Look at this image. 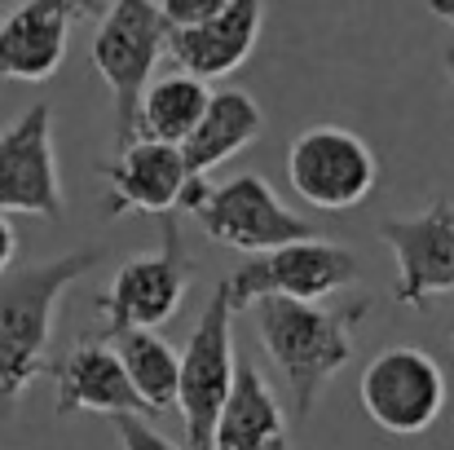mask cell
Segmentation results:
<instances>
[{"instance_id":"1","label":"cell","mask_w":454,"mask_h":450,"mask_svg":"<svg viewBox=\"0 0 454 450\" xmlns=\"http://www.w3.org/2000/svg\"><path fill=\"white\" fill-rule=\"evenodd\" d=\"M371 296L344 300V304H322V300H292V296H261L252 300L256 336L270 362L283 371L287 393H292V415L309 420L322 389L353 362L357 327L371 313Z\"/></svg>"},{"instance_id":"2","label":"cell","mask_w":454,"mask_h":450,"mask_svg":"<svg viewBox=\"0 0 454 450\" xmlns=\"http://www.w3.org/2000/svg\"><path fill=\"white\" fill-rule=\"evenodd\" d=\"M98 261H102V248H80L40 265H18L0 274V420L18 411L27 389L49 371L58 300Z\"/></svg>"},{"instance_id":"3","label":"cell","mask_w":454,"mask_h":450,"mask_svg":"<svg viewBox=\"0 0 454 450\" xmlns=\"http://www.w3.org/2000/svg\"><path fill=\"white\" fill-rule=\"evenodd\" d=\"M168 18L159 9V0H111L98 36H93V71L106 80L111 89V107H115V142L129 146L133 142V124H137V102L154 80L159 58L168 53Z\"/></svg>"},{"instance_id":"4","label":"cell","mask_w":454,"mask_h":450,"mask_svg":"<svg viewBox=\"0 0 454 450\" xmlns=\"http://www.w3.org/2000/svg\"><path fill=\"white\" fill-rule=\"evenodd\" d=\"M234 304L225 283H216L199 327L181 349L176 411L185 420V450H216V420L234 384Z\"/></svg>"},{"instance_id":"5","label":"cell","mask_w":454,"mask_h":450,"mask_svg":"<svg viewBox=\"0 0 454 450\" xmlns=\"http://www.w3.org/2000/svg\"><path fill=\"white\" fill-rule=\"evenodd\" d=\"M362 274L357 252L344 243H326L317 234H304L292 243H278L270 252H252L230 279L225 292L234 313L261 296H292V300H326L344 288H353Z\"/></svg>"},{"instance_id":"6","label":"cell","mask_w":454,"mask_h":450,"mask_svg":"<svg viewBox=\"0 0 454 450\" xmlns=\"http://www.w3.org/2000/svg\"><path fill=\"white\" fill-rule=\"evenodd\" d=\"M357 393L362 411L393 438H419L446 411V375L415 344H393L375 353L362 371Z\"/></svg>"},{"instance_id":"7","label":"cell","mask_w":454,"mask_h":450,"mask_svg":"<svg viewBox=\"0 0 454 450\" xmlns=\"http://www.w3.org/2000/svg\"><path fill=\"white\" fill-rule=\"evenodd\" d=\"M190 279H194V261L181 243V230L168 221L159 234V248L124 261L93 309L102 313L106 336L129 331V327H163L168 318H176L181 300L190 292Z\"/></svg>"},{"instance_id":"8","label":"cell","mask_w":454,"mask_h":450,"mask_svg":"<svg viewBox=\"0 0 454 450\" xmlns=\"http://www.w3.org/2000/svg\"><path fill=\"white\" fill-rule=\"evenodd\" d=\"M203 234L221 248H234V252H270L278 243H292L313 234V225L304 221L301 212H292L274 186L256 172H239L221 186H207L203 203L194 208Z\"/></svg>"},{"instance_id":"9","label":"cell","mask_w":454,"mask_h":450,"mask_svg":"<svg viewBox=\"0 0 454 450\" xmlns=\"http://www.w3.org/2000/svg\"><path fill=\"white\" fill-rule=\"evenodd\" d=\"M287 177L304 203H313L322 212H344V208H357L375 190L380 159L357 133L317 124V129H304L292 142Z\"/></svg>"},{"instance_id":"10","label":"cell","mask_w":454,"mask_h":450,"mask_svg":"<svg viewBox=\"0 0 454 450\" xmlns=\"http://www.w3.org/2000/svg\"><path fill=\"white\" fill-rule=\"evenodd\" d=\"M62 208L67 203L53 150V107L35 102L0 133V212L58 221Z\"/></svg>"},{"instance_id":"11","label":"cell","mask_w":454,"mask_h":450,"mask_svg":"<svg viewBox=\"0 0 454 450\" xmlns=\"http://www.w3.org/2000/svg\"><path fill=\"white\" fill-rule=\"evenodd\" d=\"M380 239L393 252L397 283L393 300L424 309L433 296L454 292V203L437 199L419 217H388L380 221Z\"/></svg>"},{"instance_id":"12","label":"cell","mask_w":454,"mask_h":450,"mask_svg":"<svg viewBox=\"0 0 454 450\" xmlns=\"http://www.w3.org/2000/svg\"><path fill=\"white\" fill-rule=\"evenodd\" d=\"M265 129V111L261 102L247 93V89H216L207 93V107L199 115V124L190 129V138L181 142V159H185V194H181V208L194 212L207 194V177L234 159L239 150H247Z\"/></svg>"},{"instance_id":"13","label":"cell","mask_w":454,"mask_h":450,"mask_svg":"<svg viewBox=\"0 0 454 450\" xmlns=\"http://www.w3.org/2000/svg\"><path fill=\"white\" fill-rule=\"evenodd\" d=\"M98 172L111 186V199H106L111 217H129V212L168 217L172 208H181V194L190 181L181 146L151 142V138H133L129 146H120V159L102 163Z\"/></svg>"},{"instance_id":"14","label":"cell","mask_w":454,"mask_h":450,"mask_svg":"<svg viewBox=\"0 0 454 450\" xmlns=\"http://www.w3.org/2000/svg\"><path fill=\"white\" fill-rule=\"evenodd\" d=\"M261 27H265V0H230L207 22L172 27L168 58L199 80H225L230 71H239L252 58Z\"/></svg>"},{"instance_id":"15","label":"cell","mask_w":454,"mask_h":450,"mask_svg":"<svg viewBox=\"0 0 454 450\" xmlns=\"http://www.w3.org/2000/svg\"><path fill=\"white\" fill-rule=\"evenodd\" d=\"M75 18L80 9L71 0H22L0 18V80L44 84L67 62Z\"/></svg>"},{"instance_id":"16","label":"cell","mask_w":454,"mask_h":450,"mask_svg":"<svg viewBox=\"0 0 454 450\" xmlns=\"http://www.w3.org/2000/svg\"><path fill=\"white\" fill-rule=\"evenodd\" d=\"M49 375L58 380V415H146L111 340H80L62 362H49Z\"/></svg>"},{"instance_id":"17","label":"cell","mask_w":454,"mask_h":450,"mask_svg":"<svg viewBox=\"0 0 454 450\" xmlns=\"http://www.w3.org/2000/svg\"><path fill=\"white\" fill-rule=\"evenodd\" d=\"M216 450H287V415L261 367L239 358L234 384L216 420Z\"/></svg>"},{"instance_id":"18","label":"cell","mask_w":454,"mask_h":450,"mask_svg":"<svg viewBox=\"0 0 454 450\" xmlns=\"http://www.w3.org/2000/svg\"><path fill=\"white\" fill-rule=\"evenodd\" d=\"M207 80L190 75V71H172L146 84L142 102H137V124L133 138H151V142H168L181 146L190 138V129L199 124L203 107H207Z\"/></svg>"},{"instance_id":"19","label":"cell","mask_w":454,"mask_h":450,"mask_svg":"<svg viewBox=\"0 0 454 450\" xmlns=\"http://www.w3.org/2000/svg\"><path fill=\"white\" fill-rule=\"evenodd\" d=\"M129 371V384L133 393L142 398L146 415H159V411H172L176 407V380H181V353L154 336V327H129V331H115L106 336Z\"/></svg>"},{"instance_id":"20","label":"cell","mask_w":454,"mask_h":450,"mask_svg":"<svg viewBox=\"0 0 454 450\" xmlns=\"http://www.w3.org/2000/svg\"><path fill=\"white\" fill-rule=\"evenodd\" d=\"M115 433H120L124 450H181L172 446L159 429H151L142 415H115Z\"/></svg>"},{"instance_id":"21","label":"cell","mask_w":454,"mask_h":450,"mask_svg":"<svg viewBox=\"0 0 454 450\" xmlns=\"http://www.w3.org/2000/svg\"><path fill=\"white\" fill-rule=\"evenodd\" d=\"M230 0H159L168 27H194V22H207L212 13H221Z\"/></svg>"},{"instance_id":"22","label":"cell","mask_w":454,"mask_h":450,"mask_svg":"<svg viewBox=\"0 0 454 450\" xmlns=\"http://www.w3.org/2000/svg\"><path fill=\"white\" fill-rule=\"evenodd\" d=\"M13 252H18V234H13V225L0 217V274L13 265Z\"/></svg>"},{"instance_id":"23","label":"cell","mask_w":454,"mask_h":450,"mask_svg":"<svg viewBox=\"0 0 454 450\" xmlns=\"http://www.w3.org/2000/svg\"><path fill=\"white\" fill-rule=\"evenodd\" d=\"M428 9H433L442 22H450L454 27V0H428Z\"/></svg>"},{"instance_id":"24","label":"cell","mask_w":454,"mask_h":450,"mask_svg":"<svg viewBox=\"0 0 454 450\" xmlns=\"http://www.w3.org/2000/svg\"><path fill=\"white\" fill-rule=\"evenodd\" d=\"M71 4H75L80 13H98V9H106L111 0H71Z\"/></svg>"},{"instance_id":"25","label":"cell","mask_w":454,"mask_h":450,"mask_svg":"<svg viewBox=\"0 0 454 450\" xmlns=\"http://www.w3.org/2000/svg\"><path fill=\"white\" fill-rule=\"evenodd\" d=\"M446 75H450V84H454V49H446Z\"/></svg>"}]
</instances>
